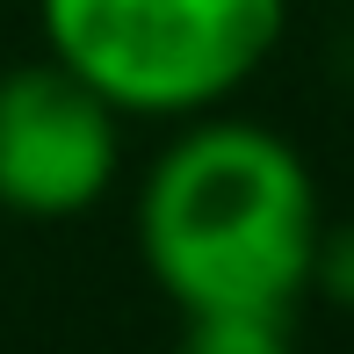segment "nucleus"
<instances>
[{"label":"nucleus","instance_id":"20e7f679","mask_svg":"<svg viewBox=\"0 0 354 354\" xmlns=\"http://www.w3.org/2000/svg\"><path fill=\"white\" fill-rule=\"evenodd\" d=\"M174 354H297L289 347L282 318H253V311H210V318H188Z\"/></svg>","mask_w":354,"mask_h":354},{"label":"nucleus","instance_id":"f03ea898","mask_svg":"<svg viewBox=\"0 0 354 354\" xmlns=\"http://www.w3.org/2000/svg\"><path fill=\"white\" fill-rule=\"evenodd\" d=\"M37 29L123 123H188L275 58L289 0H37Z\"/></svg>","mask_w":354,"mask_h":354},{"label":"nucleus","instance_id":"f257e3e1","mask_svg":"<svg viewBox=\"0 0 354 354\" xmlns=\"http://www.w3.org/2000/svg\"><path fill=\"white\" fill-rule=\"evenodd\" d=\"M131 224L145 275L167 304H181V318H289V304L311 289L326 210L282 131L210 109L174 123V138L152 152Z\"/></svg>","mask_w":354,"mask_h":354},{"label":"nucleus","instance_id":"39448f33","mask_svg":"<svg viewBox=\"0 0 354 354\" xmlns=\"http://www.w3.org/2000/svg\"><path fill=\"white\" fill-rule=\"evenodd\" d=\"M311 289L333 304V311H347V318H354V217L318 232V253H311Z\"/></svg>","mask_w":354,"mask_h":354},{"label":"nucleus","instance_id":"7ed1b4c3","mask_svg":"<svg viewBox=\"0 0 354 354\" xmlns=\"http://www.w3.org/2000/svg\"><path fill=\"white\" fill-rule=\"evenodd\" d=\"M123 174V109L51 51L0 73V210L29 224L87 217Z\"/></svg>","mask_w":354,"mask_h":354}]
</instances>
